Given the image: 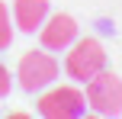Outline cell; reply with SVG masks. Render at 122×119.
Returning <instances> with one entry per match:
<instances>
[{
	"mask_svg": "<svg viewBox=\"0 0 122 119\" xmlns=\"http://www.w3.org/2000/svg\"><path fill=\"white\" fill-rule=\"evenodd\" d=\"M103 68H106V52H103V42H100V39H77V42H71V52H67V58H64L67 77L87 84Z\"/></svg>",
	"mask_w": 122,
	"mask_h": 119,
	"instance_id": "cell-1",
	"label": "cell"
},
{
	"mask_svg": "<svg viewBox=\"0 0 122 119\" xmlns=\"http://www.w3.org/2000/svg\"><path fill=\"white\" fill-rule=\"evenodd\" d=\"M87 106L100 116H119L122 113V81L112 71H100L87 81Z\"/></svg>",
	"mask_w": 122,
	"mask_h": 119,
	"instance_id": "cell-2",
	"label": "cell"
},
{
	"mask_svg": "<svg viewBox=\"0 0 122 119\" xmlns=\"http://www.w3.org/2000/svg\"><path fill=\"white\" fill-rule=\"evenodd\" d=\"M58 77V61L48 52H26L16 64V81L26 93H36V90L48 87Z\"/></svg>",
	"mask_w": 122,
	"mask_h": 119,
	"instance_id": "cell-3",
	"label": "cell"
},
{
	"mask_svg": "<svg viewBox=\"0 0 122 119\" xmlns=\"http://www.w3.org/2000/svg\"><path fill=\"white\" fill-rule=\"evenodd\" d=\"M39 116L45 119H77L87 109V97L77 87H51L48 93L39 97Z\"/></svg>",
	"mask_w": 122,
	"mask_h": 119,
	"instance_id": "cell-4",
	"label": "cell"
},
{
	"mask_svg": "<svg viewBox=\"0 0 122 119\" xmlns=\"http://www.w3.org/2000/svg\"><path fill=\"white\" fill-rule=\"evenodd\" d=\"M77 39V23L67 13H55L48 23H42V45L48 52H64Z\"/></svg>",
	"mask_w": 122,
	"mask_h": 119,
	"instance_id": "cell-5",
	"label": "cell"
},
{
	"mask_svg": "<svg viewBox=\"0 0 122 119\" xmlns=\"http://www.w3.org/2000/svg\"><path fill=\"white\" fill-rule=\"evenodd\" d=\"M45 16H48V0H13V23L23 32L42 29Z\"/></svg>",
	"mask_w": 122,
	"mask_h": 119,
	"instance_id": "cell-6",
	"label": "cell"
},
{
	"mask_svg": "<svg viewBox=\"0 0 122 119\" xmlns=\"http://www.w3.org/2000/svg\"><path fill=\"white\" fill-rule=\"evenodd\" d=\"M13 42V26H10V10H6V3L0 0V52L10 48Z\"/></svg>",
	"mask_w": 122,
	"mask_h": 119,
	"instance_id": "cell-7",
	"label": "cell"
},
{
	"mask_svg": "<svg viewBox=\"0 0 122 119\" xmlns=\"http://www.w3.org/2000/svg\"><path fill=\"white\" fill-rule=\"evenodd\" d=\"M10 87H13V77H10V71L0 64V97H6V93H10Z\"/></svg>",
	"mask_w": 122,
	"mask_h": 119,
	"instance_id": "cell-8",
	"label": "cell"
}]
</instances>
